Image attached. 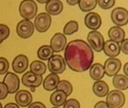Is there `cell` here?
Here are the masks:
<instances>
[{"mask_svg": "<svg viewBox=\"0 0 128 108\" xmlns=\"http://www.w3.org/2000/svg\"><path fill=\"white\" fill-rule=\"evenodd\" d=\"M64 60L72 71L80 73L86 71L94 61L93 50L83 40L71 41L65 47Z\"/></svg>", "mask_w": 128, "mask_h": 108, "instance_id": "1", "label": "cell"}, {"mask_svg": "<svg viewBox=\"0 0 128 108\" xmlns=\"http://www.w3.org/2000/svg\"><path fill=\"white\" fill-rule=\"evenodd\" d=\"M19 11L22 17L25 20H30L36 16L38 11V5L33 0H25L21 2Z\"/></svg>", "mask_w": 128, "mask_h": 108, "instance_id": "2", "label": "cell"}, {"mask_svg": "<svg viewBox=\"0 0 128 108\" xmlns=\"http://www.w3.org/2000/svg\"><path fill=\"white\" fill-rule=\"evenodd\" d=\"M48 69L51 74H60L66 69V62L61 55H54L48 60Z\"/></svg>", "mask_w": 128, "mask_h": 108, "instance_id": "3", "label": "cell"}, {"mask_svg": "<svg viewBox=\"0 0 128 108\" xmlns=\"http://www.w3.org/2000/svg\"><path fill=\"white\" fill-rule=\"evenodd\" d=\"M106 102L110 108H122L125 103V95L122 91L112 90L106 95Z\"/></svg>", "mask_w": 128, "mask_h": 108, "instance_id": "4", "label": "cell"}, {"mask_svg": "<svg viewBox=\"0 0 128 108\" xmlns=\"http://www.w3.org/2000/svg\"><path fill=\"white\" fill-rule=\"evenodd\" d=\"M88 42L90 44L92 49L96 52H101L104 46V38L100 32L98 31H92L88 33L87 37Z\"/></svg>", "mask_w": 128, "mask_h": 108, "instance_id": "5", "label": "cell"}, {"mask_svg": "<svg viewBox=\"0 0 128 108\" xmlns=\"http://www.w3.org/2000/svg\"><path fill=\"white\" fill-rule=\"evenodd\" d=\"M111 19L116 26H124L128 23V11L122 7L116 8L111 13Z\"/></svg>", "mask_w": 128, "mask_h": 108, "instance_id": "6", "label": "cell"}, {"mask_svg": "<svg viewBox=\"0 0 128 108\" xmlns=\"http://www.w3.org/2000/svg\"><path fill=\"white\" fill-rule=\"evenodd\" d=\"M34 23L30 20H22L19 22L16 26V33L18 36L24 39L30 38L34 33Z\"/></svg>", "mask_w": 128, "mask_h": 108, "instance_id": "7", "label": "cell"}, {"mask_svg": "<svg viewBox=\"0 0 128 108\" xmlns=\"http://www.w3.org/2000/svg\"><path fill=\"white\" fill-rule=\"evenodd\" d=\"M51 22L52 19L50 15H49L47 13H40L38 16H36V18L34 19V26L38 32H45L50 29Z\"/></svg>", "mask_w": 128, "mask_h": 108, "instance_id": "8", "label": "cell"}, {"mask_svg": "<svg viewBox=\"0 0 128 108\" xmlns=\"http://www.w3.org/2000/svg\"><path fill=\"white\" fill-rule=\"evenodd\" d=\"M43 82V77L37 75L31 71L26 72L22 77V83L25 86L29 88H36L40 86Z\"/></svg>", "mask_w": 128, "mask_h": 108, "instance_id": "9", "label": "cell"}, {"mask_svg": "<svg viewBox=\"0 0 128 108\" xmlns=\"http://www.w3.org/2000/svg\"><path fill=\"white\" fill-rule=\"evenodd\" d=\"M3 83L8 87V93L14 94L18 92L20 88V79L16 74L11 72H8L4 77Z\"/></svg>", "mask_w": 128, "mask_h": 108, "instance_id": "10", "label": "cell"}, {"mask_svg": "<svg viewBox=\"0 0 128 108\" xmlns=\"http://www.w3.org/2000/svg\"><path fill=\"white\" fill-rule=\"evenodd\" d=\"M105 74L109 77L116 76L122 68V62L116 58H110L104 64Z\"/></svg>", "mask_w": 128, "mask_h": 108, "instance_id": "11", "label": "cell"}, {"mask_svg": "<svg viewBox=\"0 0 128 108\" xmlns=\"http://www.w3.org/2000/svg\"><path fill=\"white\" fill-rule=\"evenodd\" d=\"M67 44V38L64 34L56 33L51 38L50 47L52 49L53 52L59 53L65 49Z\"/></svg>", "mask_w": 128, "mask_h": 108, "instance_id": "12", "label": "cell"}, {"mask_svg": "<svg viewBox=\"0 0 128 108\" xmlns=\"http://www.w3.org/2000/svg\"><path fill=\"white\" fill-rule=\"evenodd\" d=\"M101 23V17L98 13L89 12L85 17V24L91 30L97 31L100 27Z\"/></svg>", "mask_w": 128, "mask_h": 108, "instance_id": "13", "label": "cell"}, {"mask_svg": "<svg viewBox=\"0 0 128 108\" xmlns=\"http://www.w3.org/2000/svg\"><path fill=\"white\" fill-rule=\"evenodd\" d=\"M28 66V59L26 56L23 54L18 55L12 62V69L14 72L18 74L23 73Z\"/></svg>", "mask_w": 128, "mask_h": 108, "instance_id": "14", "label": "cell"}, {"mask_svg": "<svg viewBox=\"0 0 128 108\" xmlns=\"http://www.w3.org/2000/svg\"><path fill=\"white\" fill-rule=\"evenodd\" d=\"M15 101L18 106L26 107L32 104V95L27 90H20L15 95Z\"/></svg>", "mask_w": 128, "mask_h": 108, "instance_id": "15", "label": "cell"}, {"mask_svg": "<svg viewBox=\"0 0 128 108\" xmlns=\"http://www.w3.org/2000/svg\"><path fill=\"white\" fill-rule=\"evenodd\" d=\"M103 50L106 56H110V58H115L120 54L121 48L118 43L108 40L104 43Z\"/></svg>", "mask_w": 128, "mask_h": 108, "instance_id": "16", "label": "cell"}, {"mask_svg": "<svg viewBox=\"0 0 128 108\" xmlns=\"http://www.w3.org/2000/svg\"><path fill=\"white\" fill-rule=\"evenodd\" d=\"M45 8L49 15H58L63 11V4L60 0H50L46 4Z\"/></svg>", "mask_w": 128, "mask_h": 108, "instance_id": "17", "label": "cell"}, {"mask_svg": "<svg viewBox=\"0 0 128 108\" xmlns=\"http://www.w3.org/2000/svg\"><path fill=\"white\" fill-rule=\"evenodd\" d=\"M60 82V79L57 74H50L46 76L43 83L44 89L46 91H53L57 89V86Z\"/></svg>", "mask_w": 128, "mask_h": 108, "instance_id": "18", "label": "cell"}, {"mask_svg": "<svg viewBox=\"0 0 128 108\" xmlns=\"http://www.w3.org/2000/svg\"><path fill=\"white\" fill-rule=\"evenodd\" d=\"M108 35L111 41L116 43H122L125 38V32L118 26H112L110 29Z\"/></svg>", "mask_w": 128, "mask_h": 108, "instance_id": "19", "label": "cell"}, {"mask_svg": "<svg viewBox=\"0 0 128 108\" xmlns=\"http://www.w3.org/2000/svg\"><path fill=\"white\" fill-rule=\"evenodd\" d=\"M67 98L68 96L64 92L61 90H56L50 95V102L56 107H58L65 104Z\"/></svg>", "mask_w": 128, "mask_h": 108, "instance_id": "20", "label": "cell"}, {"mask_svg": "<svg viewBox=\"0 0 128 108\" xmlns=\"http://www.w3.org/2000/svg\"><path fill=\"white\" fill-rule=\"evenodd\" d=\"M93 92L98 97H105L109 93V86L105 81L99 80L96 81L92 86Z\"/></svg>", "mask_w": 128, "mask_h": 108, "instance_id": "21", "label": "cell"}, {"mask_svg": "<svg viewBox=\"0 0 128 108\" xmlns=\"http://www.w3.org/2000/svg\"><path fill=\"white\" fill-rule=\"evenodd\" d=\"M89 74L92 80H94L96 81L100 80L105 74L104 65L100 63H95L92 65L90 68Z\"/></svg>", "mask_w": 128, "mask_h": 108, "instance_id": "22", "label": "cell"}, {"mask_svg": "<svg viewBox=\"0 0 128 108\" xmlns=\"http://www.w3.org/2000/svg\"><path fill=\"white\" fill-rule=\"evenodd\" d=\"M112 84L117 90H126L128 89V77L123 74H116L113 77Z\"/></svg>", "mask_w": 128, "mask_h": 108, "instance_id": "23", "label": "cell"}, {"mask_svg": "<svg viewBox=\"0 0 128 108\" xmlns=\"http://www.w3.org/2000/svg\"><path fill=\"white\" fill-rule=\"evenodd\" d=\"M30 71L37 75L42 76L46 71V66L42 61L35 60L30 65Z\"/></svg>", "mask_w": 128, "mask_h": 108, "instance_id": "24", "label": "cell"}, {"mask_svg": "<svg viewBox=\"0 0 128 108\" xmlns=\"http://www.w3.org/2000/svg\"><path fill=\"white\" fill-rule=\"evenodd\" d=\"M53 50L49 45H43L41 46L37 52L38 56L40 59L48 61L52 56H53Z\"/></svg>", "mask_w": 128, "mask_h": 108, "instance_id": "25", "label": "cell"}, {"mask_svg": "<svg viewBox=\"0 0 128 108\" xmlns=\"http://www.w3.org/2000/svg\"><path fill=\"white\" fill-rule=\"evenodd\" d=\"M78 5L82 11L89 12L96 8L98 5V1L97 0H80L79 1Z\"/></svg>", "mask_w": 128, "mask_h": 108, "instance_id": "26", "label": "cell"}, {"mask_svg": "<svg viewBox=\"0 0 128 108\" xmlns=\"http://www.w3.org/2000/svg\"><path fill=\"white\" fill-rule=\"evenodd\" d=\"M79 29V24L75 20L69 21L64 27L63 32L64 35H70L76 32Z\"/></svg>", "mask_w": 128, "mask_h": 108, "instance_id": "27", "label": "cell"}, {"mask_svg": "<svg viewBox=\"0 0 128 108\" xmlns=\"http://www.w3.org/2000/svg\"><path fill=\"white\" fill-rule=\"evenodd\" d=\"M57 90H61L64 92L67 95V96H69L73 92V86H72V84L69 81L62 80H60L57 86Z\"/></svg>", "mask_w": 128, "mask_h": 108, "instance_id": "28", "label": "cell"}, {"mask_svg": "<svg viewBox=\"0 0 128 108\" xmlns=\"http://www.w3.org/2000/svg\"><path fill=\"white\" fill-rule=\"evenodd\" d=\"M10 35L9 28L4 24H0V44Z\"/></svg>", "mask_w": 128, "mask_h": 108, "instance_id": "29", "label": "cell"}, {"mask_svg": "<svg viewBox=\"0 0 128 108\" xmlns=\"http://www.w3.org/2000/svg\"><path fill=\"white\" fill-rule=\"evenodd\" d=\"M9 69V62L7 59L0 57V75H3L8 73Z\"/></svg>", "mask_w": 128, "mask_h": 108, "instance_id": "30", "label": "cell"}, {"mask_svg": "<svg viewBox=\"0 0 128 108\" xmlns=\"http://www.w3.org/2000/svg\"><path fill=\"white\" fill-rule=\"evenodd\" d=\"M116 3L115 0H98V5L104 10H107L114 6Z\"/></svg>", "mask_w": 128, "mask_h": 108, "instance_id": "31", "label": "cell"}, {"mask_svg": "<svg viewBox=\"0 0 128 108\" xmlns=\"http://www.w3.org/2000/svg\"><path fill=\"white\" fill-rule=\"evenodd\" d=\"M64 108H80V104L76 99L71 98L65 102Z\"/></svg>", "mask_w": 128, "mask_h": 108, "instance_id": "32", "label": "cell"}, {"mask_svg": "<svg viewBox=\"0 0 128 108\" xmlns=\"http://www.w3.org/2000/svg\"><path fill=\"white\" fill-rule=\"evenodd\" d=\"M8 94V89L6 85L2 82H0V100L4 99Z\"/></svg>", "mask_w": 128, "mask_h": 108, "instance_id": "33", "label": "cell"}, {"mask_svg": "<svg viewBox=\"0 0 128 108\" xmlns=\"http://www.w3.org/2000/svg\"><path fill=\"white\" fill-rule=\"evenodd\" d=\"M121 50L123 52V53L128 55V38L124 39L120 45Z\"/></svg>", "mask_w": 128, "mask_h": 108, "instance_id": "34", "label": "cell"}, {"mask_svg": "<svg viewBox=\"0 0 128 108\" xmlns=\"http://www.w3.org/2000/svg\"><path fill=\"white\" fill-rule=\"evenodd\" d=\"M28 108H46V106L40 101H36L32 103Z\"/></svg>", "mask_w": 128, "mask_h": 108, "instance_id": "35", "label": "cell"}, {"mask_svg": "<svg viewBox=\"0 0 128 108\" xmlns=\"http://www.w3.org/2000/svg\"><path fill=\"white\" fill-rule=\"evenodd\" d=\"M94 108H110L108 104H106V101H100L99 102H98L95 105H94Z\"/></svg>", "mask_w": 128, "mask_h": 108, "instance_id": "36", "label": "cell"}, {"mask_svg": "<svg viewBox=\"0 0 128 108\" xmlns=\"http://www.w3.org/2000/svg\"><path fill=\"white\" fill-rule=\"evenodd\" d=\"M4 108H20V107L15 103H8L4 106Z\"/></svg>", "mask_w": 128, "mask_h": 108, "instance_id": "37", "label": "cell"}, {"mask_svg": "<svg viewBox=\"0 0 128 108\" xmlns=\"http://www.w3.org/2000/svg\"><path fill=\"white\" fill-rule=\"evenodd\" d=\"M66 2H67V3H68V5H71V6L75 5H76V4L79 3V1H78V0H67Z\"/></svg>", "mask_w": 128, "mask_h": 108, "instance_id": "38", "label": "cell"}, {"mask_svg": "<svg viewBox=\"0 0 128 108\" xmlns=\"http://www.w3.org/2000/svg\"><path fill=\"white\" fill-rule=\"evenodd\" d=\"M123 70H124V74H126V76L128 77V62H127V63L124 65V68H123Z\"/></svg>", "mask_w": 128, "mask_h": 108, "instance_id": "39", "label": "cell"}, {"mask_svg": "<svg viewBox=\"0 0 128 108\" xmlns=\"http://www.w3.org/2000/svg\"><path fill=\"white\" fill-rule=\"evenodd\" d=\"M37 1H38V2L39 3H42V4H43V3H46H46L48 2V0H45V1H40V0H37Z\"/></svg>", "mask_w": 128, "mask_h": 108, "instance_id": "40", "label": "cell"}, {"mask_svg": "<svg viewBox=\"0 0 128 108\" xmlns=\"http://www.w3.org/2000/svg\"><path fill=\"white\" fill-rule=\"evenodd\" d=\"M0 108H2V104L0 103Z\"/></svg>", "mask_w": 128, "mask_h": 108, "instance_id": "41", "label": "cell"}, {"mask_svg": "<svg viewBox=\"0 0 128 108\" xmlns=\"http://www.w3.org/2000/svg\"><path fill=\"white\" fill-rule=\"evenodd\" d=\"M52 108H58V107H52Z\"/></svg>", "mask_w": 128, "mask_h": 108, "instance_id": "42", "label": "cell"}]
</instances>
